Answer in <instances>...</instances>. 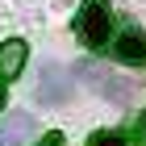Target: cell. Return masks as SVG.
<instances>
[{"instance_id": "cell-2", "label": "cell", "mask_w": 146, "mask_h": 146, "mask_svg": "<svg viewBox=\"0 0 146 146\" xmlns=\"http://www.w3.org/2000/svg\"><path fill=\"white\" fill-rule=\"evenodd\" d=\"M113 54L121 58V63H129V67H142L146 63V34L142 29H125L117 38V46H113Z\"/></svg>"}, {"instance_id": "cell-6", "label": "cell", "mask_w": 146, "mask_h": 146, "mask_svg": "<svg viewBox=\"0 0 146 146\" xmlns=\"http://www.w3.org/2000/svg\"><path fill=\"white\" fill-rule=\"evenodd\" d=\"M58 142H63V134H58V129H50V134H42V142H38V146H58Z\"/></svg>"}, {"instance_id": "cell-8", "label": "cell", "mask_w": 146, "mask_h": 146, "mask_svg": "<svg viewBox=\"0 0 146 146\" xmlns=\"http://www.w3.org/2000/svg\"><path fill=\"white\" fill-rule=\"evenodd\" d=\"M142 134H146V113H142Z\"/></svg>"}, {"instance_id": "cell-1", "label": "cell", "mask_w": 146, "mask_h": 146, "mask_svg": "<svg viewBox=\"0 0 146 146\" xmlns=\"http://www.w3.org/2000/svg\"><path fill=\"white\" fill-rule=\"evenodd\" d=\"M75 34L88 50H100L109 46V34H113V9L109 0H84L75 13Z\"/></svg>"}, {"instance_id": "cell-7", "label": "cell", "mask_w": 146, "mask_h": 146, "mask_svg": "<svg viewBox=\"0 0 146 146\" xmlns=\"http://www.w3.org/2000/svg\"><path fill=\"white\" fill-rule=\"evenodd\" d=\"M4 100H9V96H4V84H0V109H4Z\"/></svg>"}, {"instance_id": "cell-4", "label": "cell", "mask_w": 146, "mask_h": 146, "mask_svg": "<svg viewBox=\"0 0 146 146\" xmlns=\"http://www.w3.org/2000/svg\"><path fill=\"white\" fill-rule=\"evenodd\" d=\"M25 54H29V46H25L21 38H9V42H0V75H4V79L21 75Z\"/></svg>"}, {"instance_id": "cell-5", "label": "cell", "mask_w": 146, "mask_h": 146, "mask_svg": "<svg viewBox=\"0 0 146 146\" xmlns=\"http://www.w3.org/2000/svg\"><path fill=\"white\" fill-rule=\"evenodd\" d=\"M88 146H125V138H121V134H113V129H96Z\"/></svg>"}, {"instance_id": "cell-3", "label": "cell", "mask_w": 146, "mask_h": 146, "mask_svg": "<svg viewBox=\"0 0 146 146\" xmlns=\"http://www.w3.org/2000/svg\"><path fill=\"white\" fill-rule=\"evenodd\" d=\"M38 125L29 113H9V121L0 125V146H25V138L34 134Z\"/></svg>"}]
</instances>
